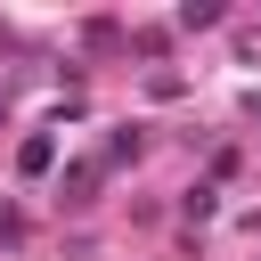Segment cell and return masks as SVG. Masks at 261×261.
I'll use <instances>...</instances> for the list:
<instances>
[{
    "label": "cell",
    "mask_w": 261,
    "mask_h": 261,
    "mask_svg": "<svg viewBox=\"0 0 261 261\" xmlns=\"http://www.w3.org/2000/svg\"><path fill=\"white\" fill-rule=\"evenodd\" d=\"M82 41H90V49H122V24H114V16H90Z\"/></svg>",
    "instance_id": "7"
},
{
    "label": "cell",
    "mask_w": 261,
    "mask_h": 261,
    "mask_svg": "<svg viewBox=\"0 0 261 261\" xmlns=\"http://www.w3.org/2000/svg\"><path fill=\"white\" fill-rule=\"evenodd\" d=\"M171 24H179V33H220V24H228V8H220V0H179V8H171Z\"/></svg>",
    "instance_id": "3"
},
{
    "label": "cell",
    "mask_w": 261,
    "mask_h": 261,
    "mask_svg": "<svg viewBox=\"0 0 261 261\" xmlns=\"http://www.w3.org/2000/svg\"><path fill=\"white\" fill-rule=\"evenodd\" d=\"M139 155H147V122L106 130V147H98V163H106V171H122V163H139Z\"/></svg>",
    "instance_id": "2"
},
{
    "label": "cell",
    "mask_w": 261,
    "mask_h": 261,
    "mask_svg": "<svg viewBox=\"0 0 261 261\" xmlns=\"http://www.w3.org/2000/svg\"><path fill=\"white\" fill-rule=\"evenodd\" d=\"M212 212H220V188H212V179H196V188H179V220H188V237H196V228H204Z\"/></svg>",
    "instance_id": "4"
},
{
    "label": "cell",
    "mask_w": 261,
    "mask_h": 261,
    "mask_svg": "<svg viewBox=\"0 0 261 261\" xmlns=\"http://www.w3.org/2000/svg\"><path fill=\"white\" fill-rule=\"evenodd\" d=\"M130 49H139V57H163V49H171V33H163V24H139V33H130Z\"/></svg>",
    "instance_id": "8"
},
{
    "label": "cell",
    "mask_w": 261,
    "mask_h": 261,
    "mask_svg": "<svg viewBox=\"0 0 261 261\" xmlns=\"http://www.w3.org/2000/svg\"><path fill=\"white\" fill-rule=\"evenodd\" d=\"M98 188H106V163H98V155H73V163L57 171V204H65V212H90Z\"/></svg>",
    "instance_id": "1"
},
{
    "label": "cell",
    "mask_w": 261,
    "mask_h": 261,
    "mask_svg": "<svg viewBox=\"0 0 261 261\" xmlns=\"http://www.w3.org/2000/svg\"><path fill=\"white\" fill-rule=\"evenodd\" d=\"M49 163H57V139H49V130H33V139L16 147V171H24V179H41Z\"/></svg>",
    "instance_id": "5"
},
{
    "label": "cell",
    "mask_w": 261,
    "mask_h": 261,
    "mask_svg": "<svg viewBox=\"0 0 261 261\" xmlns=\"http://www.w3.org/2000/svg\"><path fill=\"white\" fill-rule=\"evenodd\" d=\"M237 65H261V33L253 24H237Z\"/></svg>",
    "instance_id": "9"
},
{
    "label": "cell",
    "mask_w": 261,
    "mask_h": 261,
    "mask_svg": "<svg viewBox=\"0 0 261 261\" xmlns=\"http://www.w3.org/2000/svg\"><path fill=\"white\" fill-rule=\"evenodd\" d=\"M24 237H33V220H24V204H8V196H0V253H16Z\"/></svg>",
    "instance_id": "6"
}]
</instances>
